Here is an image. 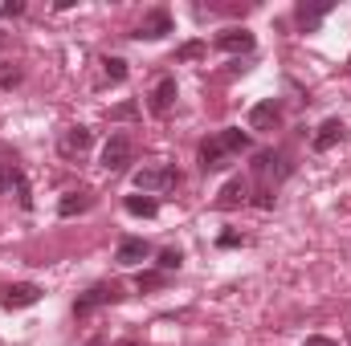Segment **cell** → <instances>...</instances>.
I'll return each instance as SVG.
<instances>
[{
	"mask_svg": "<svg viewBox=\"0 0 351 346\" xmlns=\"http://www.w3.org/2000/svg\"><path fill=\"white\" fill-rule=\"evenodd\" d=\"M250 147V135L241 131V127H225L221 135H213V139H204L200 143V172H225L241 151Z\"/></svg>",
	"mask_w": 351,
	"mask_h": 346,
	"instance_id": "obj_1",
	"label": "cell"
},
{
	"mask_svg": "<svg viewBox=\"0 0 351 346\" xmlns=\"http://www.w3.org/2000/svg\"><path fill=\"white\" fill-rule=\"evenodd\" d=\"M131 163H135V143L127 135H110L106 147H102V172L119 175V172H127Z\"/></svg>",
	"mask_w": 351,
	"mask_h": 346,
	"instance_id": "obj_2",
	"label": "cell"
},
{
	"mask_svg": "<svg viewBox=\"0 0 351 346\" xmlns=\"http://www.w3.org/2000/svg\"><path fill=\"white\" fill-rule=\"evenodd\" d=\"M176 183H180V172H176L172 163H152V168L135 172V187L139 191H168Z\"/></svg>",
	"mask_w": 351,
	"mask_h": 346,
	"instance_id": "obj_3",
	"label": "cell"
},
{
	"mask_svg": "<svg viewBox=\"0 0 351 346\" xmlns=\"http://www.w3.org/2000/svg\"><path fill=\"white\" fill-rule=\"evenodd\" d=\"M172 33V12L168 8H152L143 21H139V29L131 33L135 41H160V37H168Z\"/></svg>",
	"mask_w": 351,
	"mask_h": 346,
	"instance_id": "obj_4",
	"label": "cell"
},
{
	"mask_svg": "<svg viewBox=\"0 0 351 346\" xmlns=\"http://www.w3.org/2000/svg\"><path fill=\"white\" fill-rule=\"evenodd\" d=\"M114 302H123V289L110 281V285H94V289H86L78 302H74V314L82 318V314H90V310H98V306H114Z\"/></svg>",
	"mask_w": 351,
	"mask_h": 346,
	"instance_id": "obj_5",
	"label": "cell"
},
{
	"mask_svg": "<svg viewBox=\"0 0 351 346\" xmlns=\"http://www.w3.org/2000/svg\"><path fill=\"white\" fill-rule=\"evenodd\" d=\"M37 302H41V285H33V281L8 285V289L0 293V306H4V310H25V306H37Z\"/></svg>",
	"mask_w": 351,
	"mask_h": 346,
	"instance_id": "obj_6",
	"label": "cell"
},
{
	"mask_svg": "<svg viewBox=\"0 0 351 346\" xmlns=\"http://www.w3.org/2000/svg\"><path fill=\"white\" fill-rule=\"evenodd\" d=\"M147 257H152V245H147L143 237H123L119 249H114V261L127 265V269H131V265H143Z\"/></svg>",
	"mask_w": 351,
	"mask_h": 346,
	"instance_id": "obj_7",
	"label": "cell"
},
{
	"mask_svg": "<svg viewBox=\"0 0 351 346\" xmlns=\"http://www.w3.org/2000/svg\"><path fill=\"white\" fill-rule=\"evenodd\" d=\"M282 122V106H278V98H265V102H258L254 110H250V127L254 131H274Z\"/></svg>",
	"mask_w": 351,
	"mask_h": 346,
	"instance_id": "obj_8",
	"label": "cell"
},
{
	"mask_svg": "<svg viewBox=\"0 0 351 346\" xmlns=\"http://www.w3.org/2000/svg\"><path fill=\"white\" fill-rule=\"evenodd\" d=\"M217 49H225V53H250L254 49V33L250 29H225V33H217Z\"/></svg>",
	"mask_w": 351,
	"mask_h": 346,
	"instance_id": "obj_9",
	"label": "cell"
},
{
	"mask_svg": "<svg viewBox=\"0 0 351 346\" xmlns=\"http://www.w3.org/2000/svg\"><path fill=\"white\" fill-rule=\"evenodd\" d=\"M245 200H250V179H245V175H233V179L221 187L217 208H237V204H245Z\"/></svg>",
	"mask_w": 351,
	"mask_h": 346,
	"instance_id": "obj_10",
	"label": "cell"
},
{
	"mask_svg": "<svg viewBox=\"0 0 351 346\" xmlns=\"http://www.w3.org/2000/svg\"><path fill=\"white\" fill-rule=\"evenodd\" d=\"M180 98V90H176V78H160L156 82V90H152V114H168L172 110V102Z\"/></svg>",
	"mask_w": 351,
	"mask_h": 346,
	"instance_id": "obj_11",
	"label": "cell"
},
{
	"mask_svg": "<svg viewBox=\"0 0 351 346\" xmlns=\"http://www.w3.org/2000/svg\"><path fill=\"white\" fill-rule=\"evenodd\" d=\"M343 131H348V127H343L339 118H327V122H323V127L315 131V139H311V147H315V151H331L335 143H343Z\"/></svg>",
	"mask_w": 351,
	"mask_h": 346,
	"instance_id": "obj_12",
	"label": "cell"
},
{
	"mask_svg": "<svg viewBox=\"0 0 351 346\" xmlns=\"http://www.w3.org/2000/svg\"><path fill=\"white\" fill-rule=\"evenodd\" d=\"M331 8H335L331 0H323V4H298V8H294V16H298V25H302L306 33H315V29H319V21H323Z\"/></svg>",
	"mask_w": 351,
	"mask_h": 346,
	"instance_id": "obj_13",
	"label": "cell"
},
{
	"mask_svg": "<svg viewBox=\"0 0 351 346\" xmlns=\"http://www.w3.org/2000/svg\"><path fill=\"white\" fill-rule=\"evenodd\" d=\"M90 143H94V135H90L86 127H70V131L62 135V155H82Z\"/></svg>",
	"mask_w": 351,
	"mask_h": 346,
	"instance_id": "obj_14",
	"label": "cell"
},
{
	"mask_svg": "<svg viewBox=\"0 0 351 346\" xmlns=\"http://www.w3.org/2000/svg\"><path fill=\"white\" fill-rule=\"evenodd\" d=\"M90 204H94V200H90L86 191H66V196L58 200V212H62V216H78V212H86Z\"/></svg>",
	"mask_w": 351,
	"mask_h": 346,
	"instance_id": "obj_15",
	"label": "cell"
},
{
	"mask_svg": "<svg viewBox=\"0 0 351 346\" xmlns=\"http://www.w3.org/2000/svg\"><path fill=\"white\" fill-rule=\"evenodd\" d=\"M123 208H127L131 216H143V220H152V216L160 212V204H156L152 196H127V200H123Z\"/></svg>",
	"mask_w": 351,
	"mask_h": 346,
	"instance_id": "obj_16",
	"label": "cell"
},
{
	"mask_svg": "<svg viewBox=\"0 0 351 346\" xmlns=\"http://www.w3.org/2000/svg\"><path fill=\"white\" fill-rule=\"evenodd\" d=\"M102 74H106V82H123L127 78V62L123 57H102Z\"/></svg>",
	"mask_w": 351,
	"mask_h": 346,
	"instance_id": "obj_17",
	"label": "cell"
},
{
	"mask_svg": "<svg viewBox=\"0 0 351 346\" xmlns=\"http://www.w3.org/2000/svg\"><path fill=\"white\" fill-rule=\"evenodd\" d=\"M156 265H160V273H176V269L184 265V253H180V249H164Z\"/></svg>",
	"mask_w": 351,
	"mask_h": 346,
	"instance_id": "obj_18",
	"label": "cell"
},
{
	"mask_svg": "<svg viewBox=\"0 0 351 346\" xmlns=\"http://www.w3.org/2000/svg\"><path fill=\"white\" fill-rule=\"evenodd\" d=\"M12 183H16V204H21V208L29 212V208H33V191H29V179L16 172V175H12Z\"/></svg>",
	"mask_w": 351,
	"mask_h": 346,
	"instance_id": "obj_19",
	"label": "cell"
},
{
	"mask_svg": "<svg viewBox=\"0 0 351 346\" xmlns=\"http://www.w3.org/2000/svg\"><path fill=\"white\" fill-rule=\"evenodd\" d=\"M196 57H204V41H188L176 49V62H196Z\"/></svg>",
	"mask_w": 351,
	"mask_h": 346,
	"instance_id": "obj_20",
	"label": "cell"
},
{
	"mask_svg": "<svg viewBox=\"0 0 351 346\" xmlns=\"http://www.w3.org/2000/svg\"><path fill=\"white\" fill-rule=\"evenodd\" d=\"M135 285H139V289H164V285H168V277H164V273H139V277H135Z\"/></svg>",
	"mask_w": 351,
	"mask_h": 346,
	"instance_id": "obj_21",
	"label": "cell"
},
{
	"mask_svg": "<svg viewBox=\"0 0 351 346\" xmlns=\"http://www.w3.org/2000/svg\"><path fill=\"white\" fill-rule=\"evenodd\" d=\"M21 82V70L16 66H0V86L8 90V86H16Z\"/></svg>",
	"mask_w": 351,
	"mask_h": 346,
	"instance_id": "obj_22",
	"label": "cell"
},
{
	"mask_svg": "<svg viewBox=\"0 0 351 346\" xmlns=\"http://www.w3.org/2000/svg\"><path fill=\"white\" fill-rule=\"evenodd\" d=\"M25 12V0H0V16H21Z\"/></svg>",
	"mask_w": 351,
	"mask_h": 346,
	"instance_id": "obj_23",
	"label": "cell"
},
{
	"mask_svg": "<svg viewBox=\"0 0 351 346\" xmlns=\"http://www.w3.org/2000/svg\"><path fill=\"white\" fill-rule=\"evenodd\" d=\"M135 114H139V106H135V102H123V106H114V110H110V118H135Z\"/></svg>",
	"mask_w": 351,
	"mask_h": 346,
	"instance_id": "obj_24",
	"label": "cell"
},
{
	"mask_svg": "<svg viewBox=\"0 0 351 346\" xmlns=\"http://www.w3.org/2000/svg\"><path fill=\"white\" fill-rule=\"evenodd\" d=\"M217 245H221V249H237V245H245V237H237V232H221Z\"/></svg>",
	"mask_w": 351,
	"mask_h": 346,
	"instance_id": "obj_25",
	"label": "cell"
},
{
	"mask_svg": "<svg viewBox=\"0 0 351 346\" xmlns=\"http://www.w3.org/2000/svg\"><path fill=\"white\" fill-rule=\"evenodd\" d=\"M254 204H258V208H274V187H262V191H258V200H254Z\"/></svg>",
	"mask_w": 351,
	"mask_h": 346,
	"instance_id": "obj_26",
	"label": "cell"
},
{
	"mask_svg": "<svg viewBox=\"0 0 351 346\" xmlns=\"http://www.w3.org/2000/svg\"><path fill=\"white\" fill-rule=\"evenodd\" d=\"M302 346H339V343H335V338H323V334H311Z\"/></svg>",
	"mask_w": 351,
	"mask_h": 346,
	"instance_id": "obj_27",
	"label": "cell"
},
{
	"mask_svg": "<svg viewBox=\"0 0 351 346\" xmlns=\"http://www.w3.org/2000/svg\"><path fill=\"white\" fill-rule=\"evenodd\" d=\"M12 175H16V172H8V163H0V191H8V183H12Z\"/></svg>",
	"mask_w": 351,
	"mask_h": 346,
	"instance_id": "obj_28",
	"label": "cell"
},
{
	"mask_svg": "<svg viewBox=\"0 0 351 346\" xmlns=\"http://www.w3.org/2000/svg\"><path fill=\"white\" fill-rule=\"evenodd\" d=\"M114 346H139V343H131V338H123V343H114Z\"/></svg>",
	"mask_w": 351,
	"mask_h": 346,
	"instance_id": "obj_29",
	"label": "cell"
},
{
	"mask_svg": "<svg viewBox=\"0 0 351 346\" xmlns=\"http://www.w3.org/2000/svg\"><path fill=\"white\" fill-rule=\"evenodd\" d=\"M86 346H106V343H102V338H94V343H86Z\"/></svg>",
	"mask_w": 351,
	"mask_h": 346,
	"instance_id": "obj_30",
	"label": "cell"
},
{
	"mask_svg": "<svg viewBox=\"0 0 351 346\" xmlns=\"http://www.w3.org/2000/svg\"><path fill=\"white\" fill-rule=\"evenodd\" d=\"M348 346H351V322H348Z\"/></svg>",
	"mask_w": 351,
	"mask_h": 346,
	"instance_id": "obj_31",
	"label": "cell"
},
{
	"mask_svg": "<svg viewBox=\"0 0 351 346\" xmlns=\"http://www.w3.org/2000/svg\"><path fill=\"white\" fill-rule=\"evenodd\" d=\"M0 49H4V37H0Z\"/></svg>",
	"mask_w": 351,
	"mask_h": 346,
	"instance_id": "obj_32",
	"label": "cell"
}]
</instances>
